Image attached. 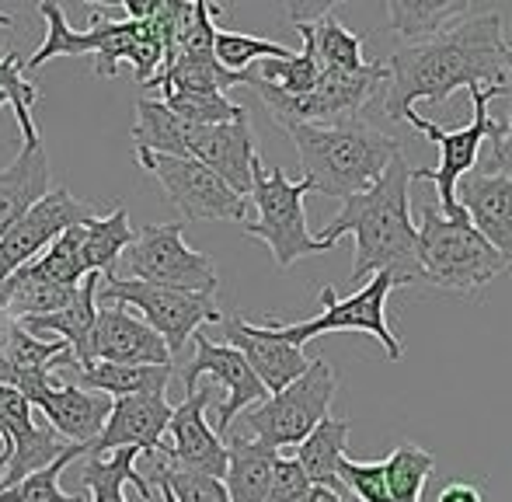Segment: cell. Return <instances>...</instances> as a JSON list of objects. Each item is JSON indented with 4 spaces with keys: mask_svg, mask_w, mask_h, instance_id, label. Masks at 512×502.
<instances>
[{
    "mask_svg": "<svg viewBox=\"0 0 512 502\" xmlns=\"http://www.w3.org/2000/svg\"><path fill=\"white\" fill-rule=\"evenodd\" d=\"M506 39L502 14L485 11L425 42L398 46L387 60L384 116L405 123L418 98L446 102L460 88H485L495 98H509Z\"/></svg>",
    "mask_w": 512,
    "mask_h": 502,
    "instance_id": "obj_1",
    "label": "cell"
},
{
    "mask_svg": "<svg viewBox=\"0 0 512 502\" xmlns=\"http://www.w3.org/2000/svg\"><path fill=\"white\" fill-rule=\"evenodd\" d=\"M411 182H415V168L401 150L391 157L384 175L366 192L345 199L335 220L317 234V241L328 248H335L345 234L356 238V262H352L356 283L377 272H391L394 286L425 283L418 265V227L411 220Z\"/></svg>",
    "mask_w": 512,
    "mask_h": 502,
    "instance_id": "obj_2",
    "label": "cell"
},
{
    "mask_svg": "<svg viewBox=\"0 0 512 502\" xmlns=\"http://www.w3.org/2000/svg\"><path fill=\"white\" fill-rule=\"evenodd\" d=\"M304 164L310 192L331 199H349L366 192L394 154H401L398 136H387L363 119H345L331 126H290L286 129Z\"/></svg>",
    "mask_w": 512,
    "mask_h": 502,
    "instance_id": "obj_3",
    "label": "cell"
},
{
    "mask_svg": "<svg viewBox=\"0 0 512 502\" xmlns=\"http://www.w3.org/2000/svg\"><path fill=\"white\" fill-rule=\"evenodd\" d=\"M418 265L425 283L453 293H474L478 286L492 283L509 262L499 255L471 220H450L439 213L436 203H425L422 224H418Z\"/></svg>",
    "mask_w": 512,
    "mask_h": 502,
    "instance_id": "obj_4",
    "label": "cell"
},
{
    "mask_svg": "<svg viewBox=\"0 0 512 502\" xmlns=\"http://www.w3.org/2000/svg\"><path fill=\"white\" fill-rule=\"evenodd\" d=\"M307 192L310 182H304V178L290 182L283 168H265L262 157L251 168V199L258 206V217L244 224V234L265 241L279 269H290L300 258L331 251L307 227V213H304Z\"/></svg>",
    "mask_w": 512,
    "mask_h": 502,
    "instance_id": "obj_5",
    "label": "cell"
},
{
    "mask_svg": "<svg viewBox=\"0 0 512 502\" xmlns=\"http://www.w3.org/2000/svg\"><path fill=\"white\" fill-rule=\"evenodd\" d=\"M338 377L324 356L307 363V370L283 391L269 394L265 401L248 408L244 426L258 443L272 450L300 447L321 419H328V408L335 401Z\"/></svg>",
    "mask_w": 512,
    "mask_h": 502,
    "instance_id": "obj_6",
    "label": "cell"
},
{
    "mask_svg": "<svg viewBox=\"0 0 512 502\" xmlns=\"http://www.w3.org/2000/svg\"><path fill=\"white\" fill-rule=\"evenodd\" d=\"M98 300L102 304H122L126 311L140 314V321H147L164 339L171 356L182 353V346L203 325H220L223 321V311L206 293L171 290V286L143 283V279H119L115 272L102 276Z\"/></svg>",
    "mask_w": 512,
    "mask_h": 502,
    "instance_id": "obj_7",
    "label": "cell"
},
{
    "mask_svg": "<svg viewBox=\"0 0 512 502\" xmlns=\"http://www.w3.org/2000/svg\"><path fill=\"white\" fill-rule=\"evenodd\" d=\"M467 95H471L474 102V119L467 126L460 129H443L436 126L432 119H422L415 109L405 116V123H411L418 129V133H425L432 143L439 147V164L436 168H415V182L418 178H425V182H436V196H439V213L450 220H460L464 217V210L457 206V182L467 175V171L478 168V154L481 147H485V140H499L502 136V126L499 119H492V112H488V105H492L495 95H488L485 88H467Z\"/></svg>",
    "mask_w": 512,
    "mask_h": 502,
    "instance_id": "obj_8",
    "label": "cell"
},
{
    "mask_svg": "<svg viewBox=\"0 0 512 502\" xmlns=\"http://www.w3.org/2000/svg\"><path fill=\"white\" fill-rule=\"evenodd\" d=\"M391 290H398L391 272L370 276L363 290H356L352 297H338L331 286H321V314H317V318L300 321V325L265 321V328H269L276 339L290 342V346H297V349H304V342L317 339V335H328V332H363V335H370V339H377L391 360H401V342L384 318V304H387V297H391Z\"/></svg>",
    "mask_w": 512,
    "mask_h": 502,
    "instance_id": "obj_9",
    "label": "cell"
},
{
    "mask_svg": "<svg viewBox=\"0 0 512 502\" xmlns=\"http://www.w3.org/2000/svg\"><path fill=\"white\" fill-rule=\"evenodd\" d=\"M122 255H126L129 276L143 283L206 293V297H213L220 286L213 258L185 245V224H147L143 231H136L133 245Z\"/></svg>",
    "mask_w": 512,
    "mask_h": 502,
    "instance_id": "obj_10",
    "label": "cell"
},
{
    "mask_svg": "<svg viewBox=\"0 0 512 502\" xmlns=\"http://www.w3.org/2000/svg\"><path fill=\"white\" fill-rule=\"evenodd\" d=\"M39 14L46 18V42L35 49L25 60V74H35L39 67H46L56 56H95V74L102 77H115L122 60H129V49H133L136 35H140V21H115L98 14V7H91L95 14V25L88 32H77L70 28L67 14H63L60 4H39Z\"/></svg>",
    "mask_w": 512,
    "mask_h": 502,
    "instance_id": "obj_11",
    "label": "cell"
},
{
    "mask_svg": "<svg viewBox=\"0 0 512 502\" xmlns=\"http://www.w3.org/2000/svg\"><path fill=\"white\" fill-rule=\"evenodd\" d=\"M136 161L161 182L185 220H237L248 224V199H241L220 175L192 157H168L136 150Z\"/></svg>",
    "mask_w": 512,
    "mask_h": 502,
    "instance_id": "obj_12",
    "label": "cell"
},
{
    "mask_svg": "<svg viewBox=\"0 0 512 502\" xmlns=\"http://www.w3.org/2000/svg\"><path fill=\"white\" fill-rule=\"evenodd\" d=\"M67 447L70 443L46 419H35L25 394L0 387V489L49 468Z\"/></svg>",
    "mask_w": 512,
    "mask_h": 502,
    "instance_id": "obj_13",
    "label": "cell"
},
{
    "mask_svg": "<svg viewBox=\"0 0 512 502\" xmlns=\"http://www.w3.org/2000/svg\"><path fill=\"white\" fill-rule=\"evenodd\" d=\"M95 217H98L95 203H84V199H77L74 192L63 189V185L60 189H49L46 196L0 238V283H4L7 276H14L21 265L39 258L63 231H70V227H77V224H88V220H95Z\"/></svg>",
    "mask_w": 512,
    "mask_h": 502,
    "instance_id": "obj_14",
    "label": "cell"
},
{
    "mask_svg": "<svg viewBox=\"0 0 512 502\" xmlns=\"http://www.w3.org/2000/svg\"><path fill=\"white\" fill-rule=\"evenodd\" d=\"M74 363H126V367H168L164 339L122 304H98L95 328Z\"/></svg>",
    "mask_w": 512,
    "mask_h": 502,
    "instance_id": "obj_15",
    "label": "cell"
},
{
    "mask_svg": "<svg viewBox=\"0 0 512 502\" xmlns=\"http://www.w3.org/2000/svg\"><path fill=\"white\" fill-rule=\"evenodd\" d=\"M213 401V387H196L185 394L182 405L171 408L168 422V440H164V454L168 464L185 471H199V475L220 478L227 475V443L220 440L206 419V405Z\"/></svg>",
    "mask_w": 512,
    "mask_h": 502,
    "instance_id": "obj_16",
    "label": "cell"
},
{
    "mask_svg": "<svg viewBox=\"0 0 512 502\" xmlns=\"http://www.w3.org/2000/svg\"><path fill=\"white\" fill-rule=\"evenodd\" d=\"M192 339H196V356H192V363L182 370L185 391L189 394L196 391L199 377H213L216 384L227 387V401H223L220 412H216V433H230V426H234L237 415H241L244 408L265 401L269 398V391L262 387V380L251 374L248 360H244L237 349L216 346V342L203 332H196Z\"/></svg>",
    "mask_w": 512,
    "mask_h": 502,
    "instance_id": "obj_17",
    "label": "cell"
},
{
    "mask_svg": "<svg viewBox=\"0 0 512 502\" xmlns=\"http://www.w3.org/2000/svg\"><path fill=\"white\" fill-rule=\"evenodd\" d=\"M74 363L67 342H42L28 335L18 321L0 318V387H14L32 405L53 387V370Z\"/></svg>",
    "mask_w": 512,
    "mask_h": 502,
    "instance_id": "obj_18",
    "label": "cell"
},
{
    "mask_svg": "<svg viewBox=\"0 0 512 502\" xmlns=\"http://www.w3.org/2000/svg\"><path fill=\"white\" fill-rule=\"evenodd\" d=\"M185 157L206 164L213 175H220L241 199L251 196V168L258 161L255 129L251 119L241 116L234 123L220 126H189L185 136Z\"/></svg>",
    "mask_w": 512,
    "mask_h": 502,
    "instance_id": "obj_19",
    "label": "cell"
},
{
    "mask_svg": "<svg viewBox=\"0 0 512 502\" xmlns=\"http://www.w3.org/2000/svg\"><path fill=\"white\" fill-rule=\"evenodd\" d=\"M171 408L164 394H129V398H115L108 422L88 454H112L122 447H136L140 454H157L164 447V433H168Z\"/></svg>",
    "mask_w": 512,
    "mask_h": 502,
    "instance_id": "obj_20",
    "label": "cell"
},
{
    "mask_svg": "<svg viewBox=\"0 0 512 502\" xmlns=\"http://www.w3.org/2000/svg\"><path fill=\"white\" fill-rule=\"evenodd\" d=\"M453 196L474 231L512 265V178L474 168L460 178Z\"/></svg>",
    "mask_w": 512,
    "mask_h": 502,
    "instance_id": "obj_21",
    "label": "cell"
},
{
    "mask_svg": "<svg viewBox=\"0 0 512 502\" xmlns=\"http://www.w3.org/2000/svg\"><path fill=\"white\" fill-rule=\"evenodd\" d=\"M223 332H227V346L237 349V353L248 360L251 374L262 380V387L269 394L293 384L310 363L304 356V349L276 339L265 325H251L241 314H227V318H223Z\"/></svg>",
    "mask_w": 512,
    "mask_h": 502,
    "instance_id": "obj_22",
    "label": "cell"
},
{
    "mask_svg": "<svg viewBox=\"0 0 512 502\" xmlns=\"http://www.w3.org/2000/svg\"><path fill=\"white\" fill-rule=\"evenodd\" d=\"M32 408L63 436L67 443H91L102 436L105 422H108V412H112V398L98 391H81L77 384H60L53 380L46 394L32 401Z\"/></svg>",
    "mask_w": 512,
    "mask_h": 502,
    "instance_id": "obj_23",
    "label": "cell"
},
{
    "mask_svg": "<svg viewBox=\"0 0 512 502\" xmlns=\"http://www.w3.org/2000/svg\"><path fill=\"white\" fill-rule=\"evenodd\" d=\"M49 192V157L42 140H25L14 161L0 168V238Z\"/></svg>",
    "mask_w": 512,
    "mask_h": 502,
    "instance_id": "obj_24",
    "label": "cell"
},
{
    "mask_svg": "<svg viewBox=\"0 0 512 502\" xmlns=\"http://www.w3.org/2000/svg\"><path fill=\"white\" fill-rule=\"evenodd\" d=\"M495 11L492 4H471V0H391L387 4V25L401 39V46L408 42H425L432 35L446 32L457 21H467L474 14Z\"/></svg>",
    "mask_w": 512,
    "mask_h": 502,
    "instance_id": "obj_25",
    "label": "cell"
},
{
    "mask_svg": "<svg viewBox=\"0 0 512 502\" xmlns=\"http://www.w3.org/2000/svg\"><path fill=\"white\" fill-rule=\"evenodd\" d=\"M98 286H102V272H88L84 283L77 286V297L70 300L63 311L46 314V318H28V321H21V328L42 342H67L70 353L77 356L84 349V342H88L91 328H95Z\"/></svg>",
    "mask_w": 512,
    "mask_h": 502,
    "instance_id": "obj_26",
    "label": "cell"
},
{
    "mask_svg": "<svg viewBox=\"0 0 512 502\" xmlns=\"http://www.w3.org/2000/svg\"><path fill=\"white\" fill-rule=\"evenodd\" d=\"M276 457H279V450L265 447V443L244 440V436H230L227 440V475H223V489H227L230 502H265Z\"/></svg>",
    "mask_w": 512,
    "mask_h": 502,
    "instance_id": "obj_27",
    "label": "cell"
},
{
    "mask_svg": "<svg viewBox=\"0 0 512 502\" xmlns=\"http://www.w3.org/2000/svg\"><path fill=\"white\" fill-rule=\"evenodd\" d=\"M349 419H321L314 426V433L297 447V464L304 468L310 485H321L342 496V478H338V461L345 457V440H349Z\"/></svg>",
    "mask_w": 512,
    "mask_h": 502,
    "instance_id": "obj_28",
    "label": "cell"
},
{
    "mask_svg": "<svg viewBox=\"0 0 512 502\" xmlns=\"http://www.w3.org/2000/svg\"><path fill=\"white\" fill-rule=\"evenodd\" d=\"M136 457H140L136 447H122L112 454H88L81 475V485L91 492L88 502H126L122 485H136L143 499H154L150 482L136 471Z\"/></svg>",
    "mask_w": 512,
    "mask_h": 502,
    "instance_id": "obj_29",
    "label": "cell"
},
{
    "mask_svg": "<svg viewBox=\"0 0 512 502\" xmlns=\"http://www.w3.org/2000/svg\"><path fill=\"white\" fill-rule=\"evenodd\" d=\"M81 380L88 391H98L105 398H129V394H164L175 363L168 367H126V363H77Z\"/></svg>",
    "mask_w": 512,
    "mask_h": 502,
    "instance_id": "obj_30",
    "label": "cell"
},
{
    "mask_svg": "<svg viewBox=\"0 0 512 502\" xmlns=\"http://www.w3.org/2000/svg\"><path fill=\"white\" fill-rule=\"evenodd\" d=\"M136 231L129 224L126 206H115L105 217H95L81 227V265L84 272H115V258L133 245Z\"/></svg>",
    "mask_w": 512,
    "mask_h": 502,
    "instance_id": "obj_31",
    "label": "cell"
},
{
    "mask_svg": "<svg viewBox=\"0 0 512 502\" xmlns=\"http://www.w3.org/2000/svg\"><path fill=\"white\" fill-rule=\"evenodd\" d=\"M331 11H335V7H331ZM331 11H324L321 18H310V21H293V25L304 28V32L310 35L317 67L321 70H359V67H366L370 60L363 56V35L349 32V28H345Z\"/></svg>",
    "mask_w": 512,
    "mask_h": 502,
    "instance_id": "obj_32",
    "label": "cell"
},
{
    "mask_svg": "<svg viewBox=\"0 0 512 502\" xmlns=\"http://www.w3.org/2000/svg\"><path fill=\"white\" fill-rule=\"evenodd\" d=\"M185 136H189V123H182L164 102H154V98L136 102V126H133L136 150L185 157Z\"/></svg>",
    "mask_w": 512,
    "mask_h": 502,
    "instance_id": "obj_33",
    "label": "cell"
},
{
    "mask_svg": "<svg viewBox=\"0 0 512 502\" xmlns=\"http://www.w3.org/2000/svg\"><path fill=\"white\" fill-rule=\"evenodd\" d=\"M436 457L418 443H398L384 461V478L391 502H422V489L429 482Z\"/></svg>",
    "mask_w": 512,
    "mask_h": 502,
    "instance_id": "obj_34",
    "label": "cell"
},
{
    "mask_svg": "<svg viewBox=\"0 0 512 502\" xmlns=\"http://www.w3.org/2000/svg\"><path fill=\"white\" fill-rule=\"evenodd\" d=\"M84 454H88L84 443H70V447L63 450V457H56L49 468H42V471H35V475H28V478H21V482L7 485V489H0V502H88L84 496H67V492L60 489L63 471H67L70 464Z\"/></svg>",
    "mask_w": 512,
    "mask_h": 502,
    "instance_id": "obj_35",
    "label": "cell"
},
{
    "mask_svg": "<svg viewBox=\"0 0 512 502\" xmlns=\"http://www.w3.org/2000/svg\"><path fill=\"white\" fill-rule=\"evenodd\" d=\"M81 227L84 224L63 231L60 238L42 251L39 258H32V262L21 265V269H28L32 276H39V279H49V283L81 286L84 276H88V272H84V265H81Z\"/></svg>",
    "mask_w": 512,
    "mask_h": 502,
    "instance_id": "obj_36",
    "label": "cell"
},
{
    "mask_svg": "<svg viewBox=\"0 0 512 502\" xmlns=\"http://www.w3.org/2000/svg\"><path fill=\"white\" fill-rule=\"evenodd\" d=\"M293 56L290 46L272 39H258V35H244V32H223L216 28L213 39V60L220 63L230 74H244L248 63H262V60H286Z\"/></svg>",
    "mask_w": 512,
    "mask_h": 502,
    "instance_id": "obj_37",
    "label": "cell"
},
{
    "mask_svg": "<svg viewBox=\"0 0 512 502\" xmlns=\"http://www.w3.org/2000/svg\"><path fill=\"white\" fill-rule=\"evenodd\" d=\"M297 32H300V39H304V49L286 56V60H262L258 63V74H255L258 81L276 84V88L286 91V95H307V91H314L317 77H321L314 46H310V35L304 28H297Z\"/></svg>",
    "mask_w": 512,
    "mask_h": 502,
    "instance_id": "obj_38",
    "label": "cell"
},
{
    "mask_svg": "<svg viewBox=\"0 0 512 502\" xmlns=\"http://www.w3.org/2000/svg\"><path fill=\"white\" fill-rule=\"evenodd\" d=\"M0 95L7 98L14 119H18L25 140H39V129L32 123V109L39 102V88H35L32 77H25V60L18 53L0 56Z\"/></svg>",
    "mask_w": 512,
    "mask_h": 502,
    "instance_id": "obj_39",
    "label": "cell"
},
{
    "mask_svg": "<svg viewBox=\"0 0 512 502\" xmlns=\"http://www.w3.org/2000/svg\"><path fill=\"white\" fill-rule=\"evenodd\" d=\"M161 102L189 126H220V123H234V119L248 116V109L234 105L227 95H168V98H161Z\"/></svg>",
    "mask_w": 512,
    "mask_h": 502,
    "instance_id": "obj_40",
    "label": "cell"
},
{
    "mask_svg": "<svg viewBox=\"0 0 512 502\" xmlns=\"http://www.w3.org/2000/svg\"><path fill=\"white\" fill-rule=\"evenodd\" d=\"M154 482L164 485V489H168L178 502H230L220 478L175 468V464H168V461H161L154 468Z\"/></svg>",
    "mask_w": 512,
    "mask_h": 502,
    "instance_id": "obj_41",
    "label": "cell"
},
{
    "mask_svg": "<svg viewBox=\"0 0 512 502\" xmlns=\"http://www.w3.org/2000/svg\"><path fill=\"white\" fill-rule=\"evenodd\" d=\"M338 478H342L345 489H352V496L359 502H391L384 461H352V457H342L338 461Z\"/></svg>",
    "mask_w": 512,
    "mask_h": 502,
    "instance_id": "obj_42",
    "label": "cell"
},
{
    "mask_svg": "<svg viewBox=\"0 0 512 502\" xmlns=\"http://www.w3.org/2000/svg\"><path fill=\"white\" fill-rule=\"evenodd\" d=\"M307 492H310V478L297 464V457L279 454L276 464H272V482H269V496H265V502H304Z\"/></svg>",
    "mask_w": 512,
    "mask_h": 502,
    "instance_id": "obj_43",
    "label": "cell"
},
{
    "mask_svg": "<svg viewBox=\"0 0 512 502\" xmlns=\"http://www.w3.org/2000/svg\"><path fill=\"white\" fill-rule=\"evenodd\" d=\"M506 67H509V98H512V49L509 46H506ZM481 171H495V175L512 178V109H509V123L502 126V136L492 143V154L481 164Z\"/></svg>",
    "mask_w": 512,
    "mask_h": 502,
    "instance_id": "obj_44",
    "label": "cell"
},
{
    "mask_svg": "<svg viewBox=\"0 0 512 502\" xmlns=\"http://www.w3.org/2000/svg\"><path fill=\"white\" fill-rule=\"evenodd\" d=\"M436 502H481V489L471 482H450L443 492H439Z\"/></svg>",
    "mask_w": 512,
    "mask_h": 502,
    "instance_id": "obj_45",
    "label": "cell"
},
{
    "mask_svg": "<svg viewBox=\"0 0 512 502\" xmlns=\"http://www.w3.org/2000/svg\"><path fill=\"white\" fill-rule=\"evenodd\" d=\"M304 502H349V499L338 496V492H331V489H321V485H310V492H307Z\"/></svg>",
    "mask_w": 512,
    "mask_h": 502,
    "instance_id": "obj_46",
    "label": "cell"
},
{
    "mask_svg": "<svg viewBox=\"0 0 512 502\" xmlns=\"http://www.w3.org/2000/svg\"><path fill=\"white\" fill-rule=\"evenodd\" d=\"M0 25H4V28H11V25H14V18H11V14H4V11H0ZM0 53H4V42H0Z\"/></svg>",
    "mask_w": 512,
    "mask_h": 502,
    "instance_id": "obj_47",
    "label": "cell"
},
{
    "mask_svg": "<svg viewBox=\"0 0 512 502\" xmlns=\"http://www.w3.org/2000/svg\"><path fill=\"white\" fill-rule=\"evenodd\" d=\"M157 492H161V502H178L168 489H164V485H157Z\"/></svg>",
    "mask_w": 512,
    "mask_h": 502,
    "instance_id": "obj_48",
    "label": "cell"
},
{
    "mask_svg": "<svg viewBox=\"0 0 512 502\" xmlns=\"http://www.w3.org/2000/svg\"><path fill=\"white\" fill-rule=\"evenodd\" d=\"M4 105H7V98H4V95H0V109H4Z\"/></svg>",
    "mask_w": 512,
    "mask_h": 502,
    "instance_id": "obj_49",
    "label": "cell"
},
{
    "mask_svg": "<svg viewBox=\"0 0 512 502\" xmlns=\"http://www.w3.org/2000/svg\"><path fill=\"white\" fill-rule=\"evenodd\" d=\"M506 46H509V49H512V39H506Z\"/></svg>",
    "mask_w": 512,
    "mask_h": 502,
    "instance_id": "obj_50",
    "label": "cell"
}]
</instances>
